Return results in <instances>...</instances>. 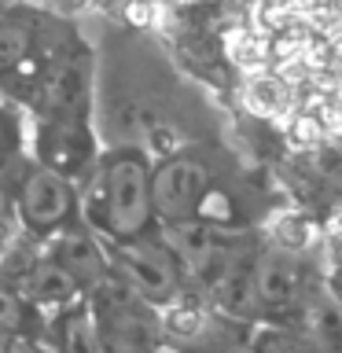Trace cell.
Segmentation results:
<instances>
[{"label":"cell","mask_w":342,"mask_h":353,"mask_svg":"<svg viewBox=\"0 0 342 353\" xmlns=\"http://www.w3.org/2000/svg\"><path fill=\"white\" fill-rule=\"evenodd\" d=\"M151 217L148 165L132 154L110 162L107 170V225L114 236H137Z\"/></svg>","instance_id":"6da1fadb"},{"label":"cell","mask_w":342,"mask_h":353,"mask_svg":"<svg viewBox=\"0 0 342 353\" xmlns=\"http://www.w3.org/2000/svg\"><path fill=\"white\" fill-rule=\"evenodd\" d=\"M118 269L125 272V280L137 287L143 298H165L177 287V265L173 254H165L154 243L132 239L118 250Z\"/></svg>","instance_id":"7a4b0ae2"},{"label":"cell","mask_w":342,"mask_h":353,"mask_svg":"<svg viewBox=\"0 0 342 353\" xmlns=\"http://www.w3.org/2000/svg\"><path fill=\"white\" fill-rule=\"evenodd\" d=\"M203 170L188 159H177V162H165L151 181V206L165 214L170 221H184L188 214L195 210V199L203 192Z\"/></svg>","instance_id":"3957f363"},{"label":"cell","mask_w":342,"mask_h":353,"mask_svg":"<svg viewBox=\"0 0 342 353\" xmlns=\"http://www.w3.org/2000/svg\"><path fill=\"white\" fill-rule=\"evenodd\" d=\"M70 214V188L59 173L33 170L22 184V217L33 228H52Z\"/></svg>","instance_id":"277c9868"},{"label":"cell","mask_w":342,"mask_h":353,"mask_svg":"<svg viewBox=\"0 0 342 353\" xmlns=\"http://www.w3.org/2000/svg\"><path fill=\"white\" fill-rule=\"evenodd\" d=\"M170 236H173V247H177V254H181V261L188 265V272L206 276L210 269H214L217 247H214V232L210 228L192 225V221H177V225L170 228Z\"/></svg>","instance_id":"5b68a950"},{"label":"cell","mask_w":342,"mask_h":353,"mask_svg":"<svg viewBox=\"0 0 342 353\" xmlns=\"http://www.w3.org/2000/svg\"><path fill=\"white\" fill-rule=\"evenodd\" d=\"M59 265L74 276V283H99L103 280V254L96 239L85 232H70L59 247Z\"/></svg>","instance_id":"8992f818"},{"label":"cell","mask_w":342,"mask_h":353,"mask_svg":"<svg viewBox=\"0 0 342 353\" xmlns=\"http://www.w3.org/2000/svg\"><path fill=\"white\" fill-rule=\"evenodd\" d=\"M298 291V269L291 261L283 258H261L258 272H254V294H258V302L265 305H283L291 302Z\"/></svg>","instance_id":"52a82bcc"},{"label":"cell","mask_w":342,"mask_h":353,"mask_svg":"<svg viewBox=\"0 0 342 353\" xmlns=\"http://www.w3.org/2000/svg\"><path fill=\"white\" fill-rule=\"evenodd\" d=\"M74 291H77V283L63 265H41V269L26 280V294L33 298V302H44V305L70 302Z\"/></svg>","instance_id":"ba28073f"},{"label":"cell","mask_w":342,"mask_h":353,"mask_svg":"<svg viewBox=\"0 0 342 353\" xmlns=\"http://www.w3.org/2000/svg\"><path fill=\"white\" fill-rule=\"evenodd\" d=\"M30 44V26L15 15L0 19V70H8V66H15L22 59V52H26Z\"/></svg>","instance_id":"9c48e42d"},{"label":"cell","mask_w":342,"mask_h":353,"mask_svg":"<svg viewBox=\"0 0 342 353\" xmlns=\"http://www.w3.org/2000/svg\"><path fill=\"white\" fill-rule=\"evenodd\" d=\"M63 350L66 353H99V342H96V331L88 324L85 313H70L63 324Z\"/></svg>","instance_id":"30bf717a"},{"label":"cell","mask_w":342,"mask_h":353,"mask_svg":"<svg viewBox=\"0 0 342 353\" xmlns=\"http://www.w3.org/2000/svg\"><path fill=\"white\" fill-rule=\"evenodd\" d=\"M22 324V305L19 298L8 291V287H0V331H15Z\"/></svg>","instance_id":"8fae6325"},{"label":"cell","mask_w":342,"mask_h":353,"mask_svg":"<svg viewBox=\"0 0 342 353\" xmlns=\"http://www.w3.org/2000/svg\"><path fill=\"white\" fill-rule=\"evenodd\" d=\"M320 335H324L331 346H342V313L335 305L320 309Z\"/></svg>","instance_id":"7c38bea8"},{"label":"cell","mask_w":342,"mask_h":353,"mask_svg":"<svg viewBox=\"0 0 342 353\" xmlns=\"http://www.w3.org/2000/svg\"><path fill=\"white\" fill-rule=\"evenodd\" d=\"M261 353H305V346L291 335H272L261 342Z\"/></svg>","instance_id":"4fadbf2b"},{"label":"cell","mask_w":342,"mask_h":353,"mask_svg":"<svg viewBox=\"0 0 342 353\" xmlns=\"http://www.w3.org/2000/svg\"><path fill=\"white\" fill-rule=\"evenodd\" d=\"M8 353H41V350L33 346L30 339H15V342H11V346H8Z\"/></svg>","instance_id":"5bb4252c"},{"label":"cell","mask_w":342,"mask_h":353,"mask_svg":"<svg viewBox=\"0 0 342 353\" xmlns=\"http://www.w3.org/2000/svg\"><path fill=\"white\" fill-rule=\"evenodd\" d=\"M0 210H4V195H0Z\"/></svg>","instance_id":"9a60e30c"}]
</instances>
